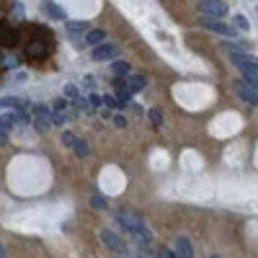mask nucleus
Listing matches in <instances>:
<instances>
[{
	"instance_id": "obj_1",
	"label": "nucleus",
	"mask_w": 258,
	"mask_h": 258,
	"mask_svg": "<svg viewBox=\"0 0 258 258\" xmlns=\"http://www.w3.org/2000/svg\"><path fill=\"white\" fill-rule=\"evenodd\" d=\"M116 222H119V227H121L124 232L135 235L137 240H142V243H150V240H153V232H150V227L145 225V220L140 217L137 212H132V209L116 212Z\"/></svg>"
},
{
	"instance_id": "obj_2",
	"label": "nucleus",
	"mask_w": 258,
	"mask_h": 258,
	"mask_svg": "<svg viewBox=\"0 0 258 258\" xmlns=\"http://www.w3.org/2000/svg\"><path fill=\"white\" fill-rule=\"evenodd\" d=\"M101 240L106 243V245H109L119 258H126L129 255V248H126V243L119 238V235L116 232H111V230H101Z\"/></svg>"
},
{
	"instance_id": "obj_3",
	"label": "nucleus",
	"mask_w": 258,
	"mask_h": 258,
	"mask_svg": "<svg viewBox=\"0 0 258 258\" xmlns=\"http://www.w3.org/2000/svg\"><path fill=\"white\" fill-rule=\"evenodd\" d=\"M199 11H202L207 18L222 21V16L227 13V6H225V3H220V0H202V3H199Z\"/></svg>"
},
{
	"instance_id": "obj_4",
	"label": "nucleus",
	"mask_w": 258,
	"mask_h": 258,
	"mask_svg": "<svg viewBox=\"0 0 258 258\" xmlns=\"http://www.w3.org/2000/svg\"><path fill=\"white\" fill-rule=\"evenodd\" d=\"M47 54H49V47H47L44 39H31L26 44V57L29 59H44Z\"/></svg>"
},
{
	"instance_id": "obj_5",
	"label": "nucleus",
	"mask_w": 258,
	"mask_h": 258,
	"mask_svg": "<svg viewBox=\"0 0 258 258\" xmlns=\"http://www.w3.org/2000/svg\"><path fill=\"white\" fill-rule=\"evenodd\" d=\"M235 93H238L243 101H248V103H253V106H258V88H253V85H248V83H235Z\"/></svg>"
},
{
	"instance_id": "obj_6",
	"label": "nucleus",
	"mask_w": 258,
	"mask_h": 258,
	"mask_svg": "<svg viewBox=\"0 0 258 258\" xmlns=\"http://www.w3.org/2000/svg\"><path fill=\"white\" fill-rule=\"evenodd\" d=\"M202 26H204V29H209V31H214V34H222V36H235V29H232V26H227L225 21L204 18V21H202Z\"/></svg>"
},
{
	"instance_id": "obj_7",
	"label": "nucleus",
	"mask_w": 258,
	"mask_h": 258,
	"mask_svg": "<svg viewBox=\"0 0 258 258\" xmlns=\"http://www.w3.org/2000/svg\"><path fill=\"white\" fill-rule=\"evenodd\" d=\"M119 54V47H114V44H98V47H93V59H114Z\"/></svg>"
},
{
	"instance_id": "obj_8",
	"label": "nucleus",
	"mask_w": 258,
	"mask_h": 258,
	"mask_svg": "<svg viewBox=\"0 0 258 258\" xmlns=\"http://www.w3.org/2000/svg\"><path fill=\"white\" fill-rule=\"evenodd\" d=\"M230 59L238 64L240 70H243V68H253V64H258V59L250 57V54H245V52H230Z\"/></svg>"
},
{
	"instance_id": "obj_9",
	"label": "nucleus",
	"mask_w": 258,
	"mask_h": 258,
	"mask_svg": "<svg viewBox=\"0 0 258 258\" xmlns=\"http://www.w3.org/2000/svg\"><path fill=\"white\" fill-rule=\"evenodd\" d=\"M16 39H18V31H13L6 24H0V47H13Z\"/></svg>"
},
{
	"instance_id": "obj_10",
	"label": "nucleus",
	"mask_w": 258,
	"mask_h": 258,
	"mask_svg": "<svg viewBox=\"0 0 258 258\" xmlns=\"http://www.w3.org/2000/svg\"><path fill=\"white\" fill-rule=\"evenodd\" d=\"M111 70H114V78L124 80V78H129V73H132V64H129V62H124V59H114Z\"/></svg>"
},
{
	"instance_id": "obj_11",
	"label": "nucleus",
	"mask_w": 258,
	"mask_h": 258,
	"mask_svg": "<svg viewBox=\"0 0 258 258\" xmlns=\"http://www.w3.org/2000/svg\"><path fill=\"white\" fill-rule=\"evenodd\" d=\"M114 93H116V98H119V103H126L129 101V88H126V80H119V78H114Z\"/></svg>"
},
{
	"instance_id": "obj_12",
	"label": "nucleus",
	"mask_w": 258,
	"mask_h": 258,
	"mask_svg": "<svg viewBox=\"0 0 258 258\" xmlns=\"http://www.w3.org/2000/svg\"><path fill=\"white\" fill-rule=\"evenodd\" d=\"M176 255H178V258H194V250H191L188 238H178V240H176Z\"/></svg>"
},
{
	"instance_id": "obj_13",
	"label": "nucleus",
	"mask_w": 258,
	"mask_h": 258,
	"mask_svg": "<svg viewBox=\"0 0 258 258\" xmlns=\"http://www.w3.org/2000/svg\"><path fill=\"white\" fill-rule=\"evenodd\" d=\"M147 85V78L145 75H129V80H126V88H129V93H137V91H142Z\"/></svg>"
},
{
	"instance_id": "obj_14",
	"label": "nucleus",
	"mask_w": 258,
	"mask_h": 258,
	"mask_svg": "<svg viewBox=\"0 0 258 258\" xmlns=\"http://www.w3.org/2000/svg\"><path fill=\"white\" fill-rule=\"evenodd\" d=\"M240 73H243V78H245V83H248V85L258 88V64H253V68H243Z\"/></svg>"
},
{
	"instance_id": "obj_15",
	"label": "nucleus",
	"mask_w": 258,
	"mask_h": 258,
	"mask_svg": "<svg viewBox=\"0 0 258 258\" xmlns=\"http://www.w3.org/2000/svg\"><path fill=\"white\" fill-rule=\"evenodd\" d=\"M68 34L75 36V34H88V24L85 21H68Z\"/></svg>"
},
{
	"instance_id": "obj_16",
	"label": "nucleus",
	"mask_w": 258,
	"mask_h": 258,
	"mask_svg": "<svg viewBox=\"0 0 258 258\" xmlns=\"http://www.w3.org/2000/svg\"><path fill=\"white\" fill-rule=\"evenodd\" d=\"M103 39H106V31H101V29H93V31L85 34V41H88V44H103Z\"/></svg>"
},
{
	"instance_id": "obj_17",
	"label": "nucleus",
	"mask_w": 258,
	"mask_h": 258,
	"mask_svg": "<svg viewBox=\"0 0 258 258\" xmlns=\"http://www.w3.org/2000/svg\"><path fill=\"white\" fill-rule=\"evenodd\" d=\"M91 207L93 209H106V207H109V199H106L103 194H93V197H91Z\"/></svg>"
},
{
	"instance_id": "obj_18",
	"label": "nucleus",
	"mask_w": 258,
	"mask_h": 258,
	"mask_svg": "<svg viewBox=\"0 0 258 258\" xmlns=\"http://www.w3.org/2000/svg\"><path fill=\"white\" fill-rule=\"evenodd\" d=\"M147 116H150V124H153L155 129H160V124H163V114H160V109H150Z\"/></svg>"
},
{
	"instance_id": "obj_19",
	"label": "nucleus",
	"mask_w": 258,
	"mask_h": 258,
	"mask_svg": "<svg viewBox=\"0 0 258 258\" xmlns=\"http://www.w3.org/2000/svg\"><path fill=\"white\" fill-rule=\"evenodd\" d=\"M44 11H47L52 18H59V21L64 18V11H62L59 6H54V3H44Z\"/></svg>"
},
{
	"instance_id": "obj_20",
	"label": "nucleus",
	"mask_w": 258,
	"mask_h": 258,
	"mask_svg": "<svg viewBox=\"0 0 258 258\" xmlns=\"http://www.w3.org/2000/svg\"><path fill=\"white\" fill-rule=\"evenodd\" d=\"M73 150L78 153V158H88V153H91V150H88V142H85V140H78Z\"/></svg>"
},
{
	"instance_id": "obj_21",
	"label": "nucleus",
	"mask_w": 258,
	"mask_h": 258,
	"mask_svg": "<svg viewBox=\"0 0 258 258\" xmlns=\"http://www.w3.org/2000/svg\"><path fill=\"white\" fill-rule=\"evenodd\" d=\"M232 24L238 26V29H243V31H250V21H248L243 13H238V16H235V18H232Z\"/></svg>"
},
{
	"instance_id": "obj_22",
	"label": "nucleus",
	"mask_w": 258,
	"mask_h": 258,
	"mask_svg": "<svg viewBox=\"0 0 258 258\" xmlns=\"http://www.w3.org/2000/svg\"><path fill=\"white\" fill-rule=\"evenodd\" d=\"M75 142H78V137H75L73 132H64V135H62V145H68V147H75Z\"/></svg>"
},
{
	"instance_id": "obj_23",
	"label": "nucleus",
	"mask_w": 258,
	"mask_h": 258,
	"mask_svg": "<svg viewBox=\"0 0 258 258\" xmlns=\"http://www.w3.org/2000/svg\"><path fill=\"white\" fill-rule=\"evenodd\" d=\"M103 103L109 106V109H121V103H119L114 96H106V98H103Z\"/></svg>"
},
{
	"instance_id": "obj_24",
	"label": "nucleus",
	"mask_w": 258,
	"mask_h": 258,
	"mask_svg": "<svg viewBox=\"0 0 258 258\" xmlns=\"http://www.w3.org/2000/svg\"><path fill=\"white\" fill-rule=\"evenodd\" d=\"M64 106H68V103H64V98H57V101H54V114H62Z\"/></svg>"
},
{
	"instance_id": "obj_25",
	"label": "nucleus",
	"mask_w": 258,
	"mask_h": 258,
	"mask_svg": "<svg viewBox=\"0 0 258 258\" xmlns=\"http://www.w3.org/2000/svg\"><path fill=\"white\" fill-rule=\"evenodd\" d=\"M114 124H116L119 129H124V126H126V119H124L121 114H114Z\"/></svg>"
},
{
	"instance_id": "obj_26",
	"label": "nucleus",
	"mask_w": 258,
	"mask_h": 258,
	"mask_svg": "<svg viewBox=\"0 0 258 258\" xmlns=\"http://www.w3.org/2000/svg\"><path fill=\"white\" fill-rule=\"evenodd\" d=\"M64 93H68V96H78V85H64Z\"/></svg>"
},
{
	"instance_id": "obj_27",
	"label": "nucleus",
	"mask_w": 258,
	"mask_h": 258,
	"mask_svg": "<svg viewBox=\"0 0 258 258\" xmlns=\"http://www.w3.org/2000/svg\"><path fill=\"white\" fill-rule=\"evenodd\" d=\"M158 258H178V255H176V250H160Z\"/></svg>"
},
{
	"instance_id": "obj_28",
	"label": "nucleus",
	"mask_w": 258,
	"mask_h": 258,
	"mask_svg": "<svg viewBox=\"0 0 258 258\" xmlns=\"http://www.w3.org/2000/svg\"><path fill=\"white\" fill-rule=\"evenodd\" d=\"M49 121H52V124H64V116H62V114H52Z\"/></svg>"
},
{
	"instance_id": "obj_29",
	"label": "nucleus",
	"mask_w": 258,
	"mask_h": 258,
	"mask_svg": "<svg viewBox=\"0 0 258 258\" xmlns=\"http://www.w3.org/2000/svg\"><path fill=\"white\" fill-rule=\"evenodd\" d=\"M91 103H93V106H101L103 98H101V96H91Z\"/></svg>"
},
{
	"instance_id": "obj_30",
	"label": "nucleus",
	"mask_w": 258,
	"mask_h": 258,
	"mask_svg": "<svg viewBox=\"0 0 258 258\" xmlns=\"http://www.w3.org/2000/svg\"><path fill=\"white\" fill-rule=\"evenodd\" d=\"M6 137H8V132H6V129H3V126H0V142H3Z\"/></svg>"
},
{
	"instance_id": "obj_31",
	"label": "nucleus",
	"mask_w": 258,
	"mask_h": 258,
	"mask_svg": "<svg viewBox=\"0 0 258 258\" xmlns=\"http://www.w3.org/2000/svg\"><path fill=\"white\" fill-rule=\"evenodd\" d=\"M0 258H6V248H3V243H0Z\"/></svg>"
}]
</instances>
